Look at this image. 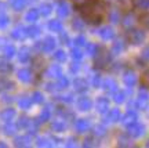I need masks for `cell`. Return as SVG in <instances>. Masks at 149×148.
Segmentation results:
<instances>
[{
  "label": "cell",
  "mask_w": 149,
  "mask_h": 148,
  "mask_svg": "<svg viewBox=\"0 0 149 148\" xmlns=\"http://www.w3.org/2000/svg\"><path fill=\"white\" fill-rule=\"evenodd\" d=\"M36 17H37L36 11H31V13H29V15H28V18H29V20H35Z\"/></svg>",
  "instance_id": "7a4b0ae2"
},
{
  "label": "cell",
  "mask_w": 149,
  "mask_h": 148,
  "mask_svg": "<svg viewBox=\"0 0 149 148\" xmlns=\"http://www.w3.org/2000/svg\"><path fill=\"white\" fill-rule=\"evenodd\" d=\"M19 78H21V79L24 78V79L26 80V79H28V72H26V71H24V72H19Z\"/></svg>",
  "instance_id": "277c9868"
},
{
  "label": "cell",
  "mask_w": 149,
  "mask_h": 148,
  "mask_svg": "<svg viewBox=\"0 0 149 148\" xmlns=\"http://www.w3.org/2000/svg\"><path fill=\"white\" fill-rule=\"evenodd\" d=\"M51 28H53V29H59V24H51Z\"/></svg>",
  "instance_id": "8992f818"
},
{
  "label": "cell",
  "mask_w": 149,
  "mask_h": 148,
  "mask_svg": "<svg viewBox=\"0 0 149 148\" xmlns=\"http://www.w3.org/2000/svg\"><path fill=\"white\" fill-rule=\"evenodd\" d=\"M57 54H58L57 57H58L59 60H64V58H65V57H64V53H62V51H59V53H57Z\"/></svg>",
  "instance_id": "5b68a950"
},
{
  "label": "cell",
  "mask_w": 149,
  "mask_h": 148,
  "mask_svg": "<svg viewBox=\"0 0 149 148\" xmlns=\"http://www.w3.org/2000/svg\"><path fill=\"white\" fill-rule=\"evenodd\" d=\"M77 8L81 17L90 24H100L105 15V4L101 0H84Z\"/></svg>",
  "instance_id": "6da1fadb"
},
{
  "label": "cell",
  "mask_w": 149,
  "mask_h": 148,
  "mask_svg": "<svg viewBox=\"0 0 149 148\" xmlns=\"http://www.w3.org/2000/svg\"><path fill=\"white\" fill-rule=\"evenodd\" d=\"M13 115H14V112H13V111H7V112H4V114H3V116L7 118V119H8V118H11Z\"/></svg>",
  "instance_id": "3957f363"
}]
</instances>
